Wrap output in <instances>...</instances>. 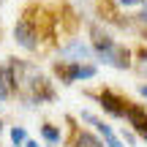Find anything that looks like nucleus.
Returning <instances> with one entry per match:
<instances>
[{"label": "nucleus", "mask_w": 147, "mask_h": 147, "mask_svg": "<svg viewBox=\"0 0 147 147\" xmlns=\"http://www.w3.org/2000/svg\"><path fill=\"white\" fill-rule=\"evenodd\" d=\"M14 41L19 44L27 52H36L38 44H41V30H38V22L30 16V11L22 14V19L14 25Z\"/></svg>", "instance_id": "f257e3e1"}, {"label": "nucleus", "mask_w": 147, "mask_h": 147, "mask_svg": "<svg viewBox=\"0 0 147 147\" xmlns=\"http://www.w3.org/2000/svg\"><path fill=\"white\" fill-rule=\"evenodd\" d=\"M115 44H117V41L98 25V22H93V25H90V49H93V55H95L98 60L104 57L106 52H112V47H115Z\"/></svg>", "instance_id": "f03ea898"}, {"label": "nucleus", "mask_w": 147, "mask_h": 147, "mask_svg": "<svg viewBox=\"0 0 147 147\" xmlns=\"http://www.w3.org/2000/svg\"><path fill=\"white\" fill-rule=\"evenodd\" d=\"M60 57L63 60H74V63H87L93 57V49L82 41V38H71L68 44L60 47Z\"/></svg>", "instance_id": "7ed1b4c3"}, {"label": "nucleus", "mask_w": 147, "mask_h": 147, "mask_svg": "<svg viewBox=\"0 0 147 147\" xmlns=\"http://www.w3.org/2000/svg\"><path fill=\"white\" fill-rule=\"evenodd\" d=\"M123 117L131 123V128L136 134H142V136L147 139V109H142L139 104H125V115Z\"/></svg>", "instance_id": "20e7f679"}, {"label": "nucleus", "mask_w": 147, "mask_h": 147, "mask_svg": "<svg viewBox=\"0 0 147 147\" xmlns=\"http://www.w3.org/2000/svg\"><path fill=\"white\" fill-rule=\"evenodd\" d=\"M98 101H101V106H104L112 117H123V115H125V104H128V101H123L120 95L112 93V90H101Z\"/></svg>", "instance_id": "39448f33"}, {"label": "nucleus", "mask_w": 147, "mask_h": 147, "mask_svg": "<svg viewBox=\"0 0 147 147\" xmlns=\"http://www.w3.org/2000/svg\"><path fill=\"white\" fill-rule=\"evenodd\" d=\"M82 120H84V123H90V125H95V128H98V134H101V136H104L106 147H123V144H120V139H117L115 134H112V128L106 125L104 120H98V117H95V115H90V112H82Z\"/></svg>", "instance_id": "423d86ee"}, {"label": "nucleus", "mask_w": 147, "mask_h": 147, "mask_svg": "<svg viewBox=\"0 0 147 147\" xmlns=\"http://www.w3.org/2000/svg\"><path fill=\"white\" fill-rule=\"evenodd\" d=\"M14 95V82H11L8 65H0V101H8Z\"/></svg>", "instance_id": "0eeeda50"}, {"label": "nucleus", "mask_w": 147, "mask_h": 147, "mask_svg": "<svg viewBox=\"0 0 147 147\" xmlns=\"http://www.w3.org/2000/svg\"><path fill=\"white\" fill-rule=\"evenodd\" d=\"M74 147H104V144H101L93 134L82 131V134H76V139H74Z\"/></svg>", "instance_id": "6e6552de"}, {"label": "nucleus", "mask_w": 147, "mask_h": 147, "mask_svg": "<svg viewBox=\"0 0 147 147\" xmlns=\"http://www.w3.org/2000/svg\"><path fill=\"white\" fill-rule=\"evenodd\" d=\"M41 136L47 139L49 144H60V131L55 125H41Z\"/></svg>", "instance_id": "1a4fd4ad"}, {"label": "nucleus", "mask_w": 147, "mask_h": 147, "mask_svg": "<svg viewBox=\"0 0 147 147\" xmlns=\"http://www.w3.org/2000/svg\"><path fill=\"white\" fill-rule=\"evenodd\" d=\"M25 139H27L25 128H19V125L11 128V142H14V147H22V144H25Z\"/></svg>", "instance_id": "9d476101"}, {"label": "nucleus", "mask_w": 147, "mask_h": 147, "mask_svg": "<svg viewBox=\"0 0 147 147\" xmlns=\"http://www.w3.org/2000/svg\"><path fill=\"white\" fill-rule=\"evenodd\" d=\"M117 3H120V5H142L144 0H117Z\"/></svg>", "instance_id": "9b49d317"}, {"label": "nucleus", "mask_w": 147, "mask_h": 147, "mask_svg": "<svg viewBox=\"0 0 147 147\" xmlns=\"http://www.w3.org/2000/svg\"><path fill=\"white\" fill-rule=\"evenodd\" d=\"M123 136H125V142H128V144H134V142H136V139H134V134H131V131H123Z\"/></svg>", "instance_id": "f8f14e48"}, {"label": "nucleus", "mask_w": 147, "mask_h": 147, "mask_svg": "<svg viewBox=\"0 0 147 147\" xmlns=\"http://www.w3.org/2000/svg\"><path fill=\"white\" fill-rule=\"evenodd\" d=\"M139 95H144V98H147V84H139Z\"/></svg>", "instance_id": "ddd939ff"}, {"label": "nucleus", "mask_w": 147, "mask_h": 147, "mask_svg": "<svg viewBox=\"0 0 147 147\" xmlns=\"http://www.w3.org/2000/svg\"><path fill=\"white\" fill-rule=\"evenodd\" d=\"M22 147H38V142H27V139H25V144H22Z\"/></svg>", "instance_id": "4468645a"}, {"label": "nucleus", "mask_w": 147, "mask_h": 147, "mask_svg": "<svg viewBox=\"0 0 147 147\" xmlns=\"http://www.w3.org/2000/svg\"><path fill=\"white\" fill-rule=\"evenodd\" d=\"M0 134H3V123H0Z\"/></svg>", "instance_id": "2eb2a0df"}, {"label": "nucleus", "mask_w": 147, "mask_h": 147, "mask_svg": "<svg viewBox=\"0 0 147 147\" xmlns=\"http://www.w3.org/2000/svg\"><path fill=\"white\" fill-rule=\"evenodd\" d=\"M144 3H147V0H144Z\"/></svg>", "instance_id": "dca6fc26"}]
</instances>
